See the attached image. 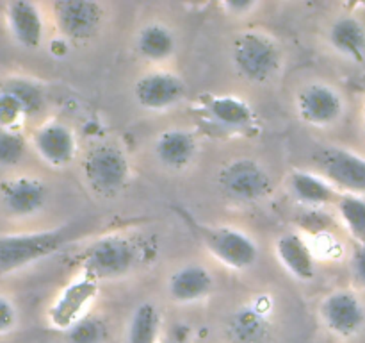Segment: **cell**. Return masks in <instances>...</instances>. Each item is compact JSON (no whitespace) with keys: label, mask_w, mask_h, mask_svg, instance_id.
Here are the masks:
<instances>
[{"label":"cell","mask_w":365,"mask_h":343,"mask_svg":"<svg viewBox=\"0 0 365 343\" xmlns=\"http://www.w3.org/2000/svg\"><path fill=\"white\" fill-rule=\"evenodd\" d=\"M53 20L66 41H89L106 20L103 6L93 0H61L52 6Z\"/></svg>","instance_id":"cell-8"},{"label":"cell","mask_w":365,"mask_h":343,"mask_svg":"<svg viewBox=\"0 0 365 343\" xmlns=\"http://www.w3.org/2000/svg\"><path fill=\"white\" fill-rule=\"evenodd\" d=\"M214 289V275L209 268L198 263H189L173 272L168 281V293L178 304H191L202 300Z\"/></svg>","instance_id":"cell-18"},{"label":"cell","mask_w":365,"mask_h":343,"mask_svg":"<svg viewBox=\"0 0 365 343\" xmlns=\"http://www.w3.org/2000/svg\"><path fill=\"white\" fill-rule=\"evenodd\" d=\"M96 295H98V281L82 274L81 277L71 281L53 300L48 309L50 324L61 331H68L75 322L88 314L86 309Z\"/></svg>","instance_id":"cell-11"},{"label":"cell","mask_w":365,"mask_h":343,"mask_svg":"<svg viewBox=\"0 0 365 343\" xmlns=\"http://www.w3.org/2000/svg\"><path fill=\"white\" fill-rule=\"evenodd\" d=\"M328 41L341 56L356 63L365 61V27L359 18H337L328 31Z\"/></svg>","instance_id":"cell-22"},{"label":"cell","mask_w":365,"mask_h":343,"mask_svg":"<svg viewBox=\"0 0 365 343\" xmlns=\"http://www.w3.org/2000/svg\"><path fill=\"white\" fill-rule=\"evenodd\" d=\"M177 49V38L173 31L164 24H148L138 32L135 38V50L145 59L160 63L170 59Z\"/></svg>","instance_id":"cell-23"},{"label":"cell","mask_w":365,"mask_h":343,"mask_svg":"<svg viewBox=\"0 0 365 343\" xmlns=\"http://www.w3.org/2000/svg\"><path fill=\"white\" fill-rule=\"evenodd\" d=\"M364 125H365V109H364Z\"/></svg>","instance_id":"cell-33"},{"label":"cell","mask_w":365,"mask_h":343,"mask_svg":"<svg viewBox=\"0 0 365 343\" xmlns=\"http://www.w3.org/2000/svg\"><path fill=\"white\" fill-rule=\"evenodd\" d=\"M66 242V229L0 236V274H11L45 259L63 249Z\"/></svg>","instance_id":"cell-2"},{"label":"cell","mask_w":365,"mask_h":343,"mask_svg":"<svg viewBox=\"0 0 365 343\" xmlns=\"http://www.w3.org/2000/svg\"><path fill=\"white\" fill-rule=\"evenodd\" d=\"M232 61L239 75L250 82H266L278 71L282 54L277 43L260 32H242L232 46Z\"/></svg>","instance_id":"cell-4"},{"label":"cell","mask_w":365,"mask_h":343,"mask_svg":"<svg viewBox=\"0 0 365 343\" xmlns=\"http://www.w3.org/2000/svg\"><path fill=\"white\" fill-rule=\"evenodd\" d=\"M153 152L157 159L171 170H182L189 166L198 152V141L187 129H166L157 136L153 143Z\"/></svg>","instance_id":"cell-19"},{"label":"cell","mask_w":365,"mask_h":343,"mask_svg":"<svg viewBox=\"0 0 365 343\" xmlns=\"http://www.w3.org/2000/svg\"><path fill=\"white\" fill-rule=\"evenodd\" d=\"M351 272L355 281L359 282V284L365 286V245H359L353 250Z\"/></svg>","instance_id":"cell-31"},{"label":"cell","mask_w":365,"mask_h":343,"mask_svg":"<svg viewBox=\"0 0 365 343\" xmlns=\"http://www.w3.org/2000/svg\"><path fill=\"white\" fill-rule=\"evenodd\" d=\"M32 145L45 163L56 168L68 166L77 154V139L73 131L61 121H48L41 125L32 136Z\"/></svg>","instance_id":"cell-15"},{"label":"cell","mask_w":365,"mask_h":343,"mask_svg":"<svg viewBox=\"0 0 365 343\" xmlns=\"http://www.w3.org/2000/svg\"><path fill=\"white\" fill-rule=\"evenodd\" d=\"M217 182L230 199L241 202H255L269 195L273 189L269 172L252 157H237L225 164L217 175Z\"/></svg>","instance_id":"cell-5"},{"label":"cell","mask_w":365,"mask_h":343,"mask_svg":"<svg viewBox=\"0 0 365 343\" xmlns=\"http://www.w3.org/2000/svg\"><path fill=\"white\" fill-rule=\"evenodd\" d=\"M225 7L234 14H246L253 7H257V4L252 2V0H230V2L225 4Z\"/></svg>","instance_id":"cell-32"},{"label":"cell","mask_w":365,"mask_h":343,"mask_svg":"<svg viewBox=\"0 0 365 343\" xmlns=\"http://www.w3.org/2000/svg\"><path fill=\"white\" fill-rule=\"evenodd\" d=\"M16 325V309L7 297L0 295V334Z\"/></svg>","instance_id":"cell-30"},{"label":"cell","mask_w":365,"mask_h":343,"mask_svg":"<svg viewBox=\"0 0 365 343\" xmlns=\"http://www.w3.org/2000/svg\"><path fill=\"white\" fill-rule=\"evenodd\" d=\"M160 314L152 302H143L135 307L128 325L127 343H155L159 336Z\"/></svg>","instance_id":"cell-24"},{"label":"cell","mask_w":365,"mask_h":343,"mask_svg":"<svg viewBox=\"0 0 365 343\" xmlns=\"http://www.w3.org/2000/svg\"><path fill=\"white\" fill-rule=\"evenodd\" d=\"M45 182L36 177H13L0 182V204L13 217H32L45 207Z\"/></svg>","instance_id":"cell-13"},{"label":"cell","mask_w":365,"mask_h":343,"mask_svg":"<svg viewBox=\"0 0 365 343\" xmlns=\"http://www.w3.org/2000/svg\"><path fill=\"white\" fill-rule=\"evenodd\" d=\"M278 261L292 277L312 281L316 277V254L298 232H285L274 243Z\"/></svg>","instance_id":"cell-16"},{"label":"cell","mask_w":365,"mask_h":343,"mask_svg":"<svg viewBox=\"0 0 365 343\" xmlns=\"http://www.w3.org/2000/svg\"><path fill=\"white\" fill-rule=\"evenodd\" d=\"M25 116H27V113H25L18 96L11 93L9 89H0V129L14 131Z\"/></svg>","instance_id":"cell-29"},{"label":"cell","mask_w":365,"mask_h":343,"mask_svg":"<svg viewBox=\"0 0 365 343\" xmlns=\"http://www.w3.org/2000/svg\"><path fill=\"white\" fill-rule=\"evenodd\" d=\"M109 325L98 314H84L66 331L68 343H106Z\"/></svg>","instance_id":"cell-26"},{"label":"cell","mask_w":365,"mask_h":343,"mask_svg":"<svg viewBox=\"0 0 365 343\" xmlns=\"http://www.w3.org/2000/svg\"><path fill=\"white\" fill-rule=\"evenodd\" d=\"M134 96L145 109L166 111L184 100L185 82L173 71H148L135 81Z\"/></svg>","instance_id":"cell-12"},{"label":"cell","mask_w":365,"mask_h":343,"mask_svg":"<svg viewBox=\"0 0 365 343\" xmlns=\"http://www.w3.org/2000/svg\"><path fill=\"white\" fill-rule=\"evenodd\" d=\"M271 299L259 297L255 302L239 307L227 322V334L234 343H264L269 336Z\"/></svg>","instance_id":"cell-14"},{"label":"cell","mask_w":365,"mask_h":343,"mask_svg":"<svg viewBox=\"0 0 365 343\" xmlns=\"http://www.w3.org/2000/svg\"><path fill=\"white\" fill-rule=\"evenodd\" d=\"M25 154V138L18 131L0 129V166H13Z\"/></svg>","instance_id":"cell-28"},{"label":"cell","mask_w":365,"mask_h":343,"mask_svg":"<svg viewBox=\"0 0 365 343\" xmlns=\"http://www.w3.org/2000/svg\"><path fill=\"white\" fill-rule=\"evenodd\" d=\"M203 245L220 263L232 270H248L259 261V245L235 227H200Z\"/></svg>","instance_id":"cell-7"},{"label":"cell","mask_w":365,"mask_h":343,"mask_svg":"<svg viewBox=\"0 0 365 343\" xmlns=\"http://www.w3.org/2000/svg\"><path fill=\"white\" fill-rule=\"evenodd\" d=\"M7 27L14 41L25 49H38L45 34L43 14L36 4L27 0H16L7 6Z\"/></svg>","instance_id":"cell-17"},{"label":"cell","mask_w":365,"mask_h":343,"mask_svg":"<svg viewBox=\"0 0 365 343\" xmlns=\"http://www.w3.org/2000/svg\"><path fill=\"white\" fill-rule=\"evenodd\" d=\"M296 111L312 127H330L344 114V99L327 82H310L296 95Z\"/></svg>","instance_id":"cell-9"},{"label":"cell","mask_w":365,"mask_h":343,"mask_svg":"<svg viewBox=\"0 0 365 343\" xmlns=\"http://www.w3.org/2000/svg\"><path fill=\"white\" fill-rule=\"evenodd\" d=\"M319 313L328 331L342 338L359 334L365 325V306L348 289H337L324 297Z\"/></svg>","instance_id":"cell-10"},{"label":"cell","mask_w":365,"mask_h":343,"mask_svg":"<svg viewBox=\"0 0 365 343\" xmlns=\"http://www.w3.org/2000/svg\"><path fill=\"white\" fill-rule=\"evenodd\" d=\"M337 211L342 224L348 229L349 234L365 245V199L360 195L344 193L337 200Z\"/></svg>","instance_id":"cell-25"},{"label":"cell","mask_w":365,"mask_h":343,"mask_svg":"<svg viewBox=\"0 0 365 343\" xmlns=\"http://www.w3.org/2000/svg\"><path fill=\"white\" fill-rule=\"evenodd\" d=\"M287 186L296 202L303 204L309 209H317V207L331 204L334 200H339L335 186H331L323 175L314 174V172H291L287 179Z\"/></svg>","instance_id":"cell-20"},{"label":"cell","mask_w":365,"mask_h":343,"mask_svg":"<svg viewBox=\"0 0 365 343\" xmlns=\"http://www.w3.org/2000/svg\"><path fill=\"white\" fill-rule=\"evenodd\" d=\"M205 111L217 127L230 132L246 131L255 120V113L250 104L234 95L210 96L205 102Z\"/></svg>","instance_id":"cell-21"},{"label":"cell","mask_w":365,"mask_h":343,"mask_svg":"<svg viewBox=\"0 0 365 343\" xmlns=\"http://www.w3.org/2000/svg\"><path fill=\"white\" fill-rule=\"evenodd\" d=\"M4 88L9 89L11 93H14V95L18 96V100H20L21 106H24L27 116H32V114L39 113L43 104H45V96H43L41 88L31 81H25V79H14V81L7 82Z\"/></svg>","instance_id":"cell-27"},{"label":"cell","mask_w":365,"mask_h":343,"mask_svg":"<svg viewBox=\"0 0 365 343\" xmlns=\"http://www.w3.org/2000/svg\"><path fill=\"white\" fill-rule=\"evenodd\" d=\"M82 177L96 195H116L127 186L130 177L127 154L116 143H96L82 159Z\"/></svg>","instance_id":"cell-1"},{"label":"cell","mask_w":365,"mask_h":343,"mask_svg":"<svg viewBox=\"0 0 365 343\" xmlns=\"http://www.w3.org/2000/svg\"><path fill=\"white\" fill-rule=\"evenodd\" d=\"M312 161L331 186L346 189L351 195L365 193V157L342 146H321L312 154Z\"/></svg>","instance_id":"cell-6"},{"label":"cell","mask_w":365,"mask_h":343,"mask_svg":"<svg viewBox=\"0 0 365 343\" xmlns=\"http://www.w3.org/2000/svg\"><path fill=\"white\" fill-rule=\"evenodd\" d=\"M138 263V245L125 234L96 239L82 256V274L102 281L128 274Z\"/></svg>","instance_id":"cell-3"}]
</instances>
